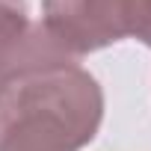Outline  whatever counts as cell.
Returning <instances> with one entry per match:
<instances>
[{
	"label": "cell",
	"mask_w": 151,
	"mask_h": 151,
	"mask_svg": "<svg viewBox=\"0 0 151 151\" xmlns=\"http://www.w3.org/2000/svg\"><path fill=\"white\" fill-rule=\"evenodd\" d=\"M104 119V92L77 62L36 65L0 83V151H80Z\"/></svg>",
	"instance_id": "obj_1"
},
{
	"label": "cell",
	"mask_w": 151,
	"mask_h": 151,
	"mask_svg": "<svg viewBox=\"0 0 151 151\" xmlns=\"http://www.w3.org/2000/svg\"><path fill=\"white\" fill-rule=\"evenodd\" d=\"M77 62L65 47L53 42V36L27 18V3L0 6V83L12 74L36 68V65H59Z\"/></svg>",
	"instance_id": "obj_2"
},
{
	"label": "cell",
	"mask_w": 151,
	"mask_h": 151,
	"mask_svg": "<svg viewBox=\"0 0 151 151\" xmlns=\"http://www.w3.org/2000/svg\"><path fill=\"white\" fill-rule=\"evenodd\" d=\"M98 45L136 39L151 47V0H89Z\"/></svg>",
	"instance_id": "obj_3"
}]
</instances>
